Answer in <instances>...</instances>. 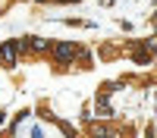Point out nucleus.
Instances as JSON below:
<instances>
[{
    "label": "nucleus",
    "mask_w": 157,
    "mask_h": 138,
    "mask_svg": "<svg viewBox=\"0 0 157 138\" xmlns=\"http://www.w3.org/2000/svg\"><path fill=\"white\" fill-rule=\"evenodd\" d=\"M50 54H54V63L57 66H72V60L78 54V44L75 41H60V44H50Z\"/></svg>",
    "instance_id": "nucleus-1"
},
{
    "label": "nucleus",
    "mask_w": 157,
    "mask_h": 138,
    "mask_svg": "<svg viewBox=\"0 0 157 138\" xmlns=\"http://www.w3.org/2000/svg\"><path fill=\"white\" fill-rule=\"evenodd\" d=\"M19 57H22V50L16 44V38H10V41L0 44V66H3V69H13L19 63Z\"/></svg>",
    "instance_id": "nucleus-2"
},
{
    "label": "nucleus",
    "mask_w": 157,
    "mask_h": 138,
    "mask_svg": "<svg viewBox=\"0 0 157 138\" xmlns=\"http://www.w3.org/2000/svg\"><path fill=\"white\" fill-rule=\"evenodd\" d=\"M91 110H94L101 119H113V116H116V113H113V104H110V94H104V91L94 97V107H91Z\"/></svg>",
    "instance_id": "nucleus-3"
},
{
    "label": "nucleus",
    "mask_w": 157,
    "mask_h": 138,
    "mask_svg": "<svg viewBox=\"0 0 157 138\" xmlns=\"http://www.w3.org/2000/svg\"><path fill=\"white\" fill-rule=\"evenodd\" d=\"M91 135H113V129L104 125V122H94V125H91Z\"/></svg>",
    "instance_id": "nucleus-4"
},
{
    "label": "nucleus",
    "mask_w": 157,
    "mask_h": 138,
    "mask_svg": "<svg viewBox=\"0 0 157 138\" xmlns=\"http://www.w3.org/2000/svg\"><path fill=\"white\" fill-rule=\"evenodd\" d=\"M3 122H6V110L0 107V125H3Z\"/></svg>",
    "instance_id": "nucleus-5"
},
{
    "label": "nucleus",
    "mask_w": 157,
    "mask_h": 138,
    "mask_svg": "<svg viewBox=\"0 0 157 138\" xmlns=\"http://www.w3.org/2000/svg\"><path fill=\"white\" fill-rule=\"evenodd\" d=\"M6 3H10V0H0V13H3V9H6Z\"/></svg>",
    "instance_id": "nucleus-6"
},
{
    "label": "nucleus",
    "mask_w": 157,
    "mask_h": 138,
    "mask_svg": "<svg viewBox=\"0 0 157 138\" xmlns=\"http://www.w3.org/2000/svg\"><path fill=\"white\" fill-rule=\"evenodd\" d=\"M57 3H75V0H57Z\"/></svg>",
    "instance_id": "nucleus-7"
},
{
    "label": "nucleus",
    "mask_w": 157,
    "mask_h": 138,
    "mask_svg": "<svg viewBox=\"0 0 157 138\" xmlns=\"http://www.w3.org/2000/svg\"><path fill=\"white\" fill-rule=\"evenodd\" d=\"M151 22H154V25H157V13H154V19H151Z\"/></svg>",
    "instance_id": "nucleus-8"
},
{
    "label": "nucleus",
    "mask_w": 157,
    "mask_h": 138,
    "mask_svg": "<svg viewBox=\"0 0 157 138\" xmlns=\"http://www.w3.org/2000/svg\"><path fill=\"white\" fill-rule=\"evenodd\" d=\"M35 3H44V0H35Z\"/></svg>",
    "instance_id": "nucleus-9"
}]
</instances>
